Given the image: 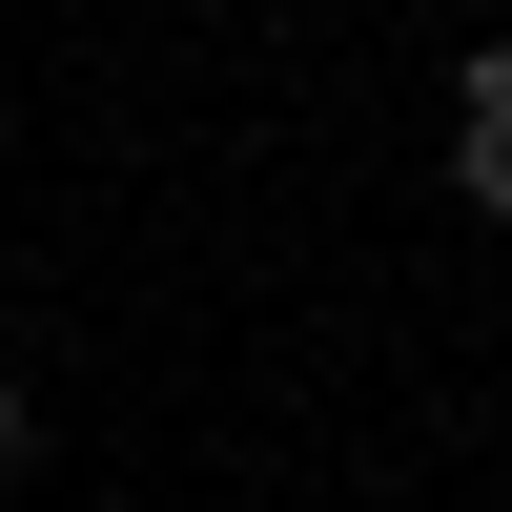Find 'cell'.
Masks as SVG:
<instances>
[{
  "mask_svg": "<svg viewBox=\"0 0 512 512\" xmlns=\"http://www.w3.org/2000/svg\"><path fill=\"white\" fill-rule=\"evenodd\" d=\"M451 205H472V226H512V82H472V103H451Z\"/></svg>",
  "mask_w": 512,
  "mask_h": 512,
  "instance_id": "6da1fadb",
  "label": "cell"
},
{
  "mask_svg": "<svg viewBox=\"0 0 512 512\" xmlns=\"http://www.w3.org/2000/svg\"><path fill=\"white\" fill-rule=\"evenodd\" d=\"M21 472H41V390L0 369V492H21Z\"/></svg>",
  "mask_w": 512,
  "mask_h": 512,
  "instance_id": "7a4b0ae2",
  "label": "cell"
}]
</instances>
